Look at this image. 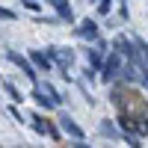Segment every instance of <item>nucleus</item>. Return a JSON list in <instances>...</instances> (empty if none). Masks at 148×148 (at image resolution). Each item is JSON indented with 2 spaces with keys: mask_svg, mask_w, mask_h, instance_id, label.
<instances>
[{
  "mask_svg": "<svg viewBox=\"0 0 148 148\" xmlns=\"http://www.w3.org/2000/svg\"><path fill=\"white\" fill-rule=\"evenodd\" d=\"M77 36L83 42H98V39H101V27L95 24V18H83L77 24Z\"/></svg>",
  "mask_w": 148,
  "mask_h": 148,
  "instance_id": "nucleus-5",
  "label": "nucleus"
},
{
  "mask_svg": "<svg viewBox=\"0 0 148 148\" xmlns=\"http://www.w3.org/2000/svg\"><path fill=\"white\" fill-rule=\"evenodd\" d=\"M113 9V0H98V15H110Z\"/></svg>",
  "mask_w": 148,
  "mask_h": 148,
  "instance_id": "nucleus-13",
  "label": "nucleus"
},
{
  "mask_svg": "<svg viewBox=\"0 0 148 148\" xmlns=\"http://www.w3.org/2000/svg\"><path fill=\"white\" fill-rule=\"evenodd\" d=\"M6 59H9L12 65H18V68L24 71V77H27V80H30L33 86L39 83V77H36V65H33V59H27V56H21V53H15V51H9V53H6Z\"/></svg>",
  "mask_w": 148,
  "mask_h": 148,
  "instance_id": "nucleus-3",
  "label": "nucleus"
},
{
  "mask_svg": "<svg viewBox=\"0 0 148 148\" xmlns=\"http://www.w3.org/2000/svg\"><path fill=\"white\" fill-rule=\"evenodd\" d=\"M101 133H104V136H110V139H119V130L113 127V121H107V119L101 121Z\"/></svg>",
  "mask_w": 148,
  "mask_h": 148,
  "instance_id": "nucleus-11",
  "label": "nucleus"
},
{
  "mask_svg": "<svg viewBox=\"0 0 148 148\" xmlns=\"http://www.w3.org/2000/svg\"><path fill=\"white\" fill-rule=\"evenodd\" d=\"M36 86H42V89H45L47 95H51V98H53V101H56V104H62V95H59V92L53 89V83H47V80L42 83V80H39V83H36Z\"/></svg>",
  "mask_w": 148,
  "mask_h": 148,
  "instance_id": "nucleus-10",
  "label": "nucleus"
},
{
  "mask_svg": "<svg viewBox=\"0 0 148 148\" xmlns=\"http://www.w3.org/2000/svg\"><path fill=\"white\" fill-rule=\"evenodd\" d=\"M33 101L39 104L42 110H53V107H59V104L53 101V98H51V95H47V92L42 89V86H36V89H33Z\"/></svg>",
  "mask_w": 148,
  "mask_h": 148,
  "instance_id": "nucleus-9",
  "label": "nucleus"
},
{
  "mask_svg": "<svg viewBox=\"0 0 148 148\" xmlns=\"http://www.w3.org/2000/svg\"><path fill=\"white\" fill-rule=\"evenodd\" d=\"M71 148H89V145H86L83 139H74V142H71Z\"/></svg>",
  "mask_w": 148,
  "mask_h": 148,
  "instance_id": "nucleus-17",
  "label": "nucleus"
},
{
  "mask_svg": "<svg viewBox=\"0 0 148 148\" xmlns=\"http://www.w3.org/2000/svg\"><path fill=\"white\" fill-rule=\"evenodd\" d=\"M24 9H30V12H42L39 0H24Z\"/></svg>",
  "mask_w": 148,
  "mask_h": 148,
  "instance_id": "nucleus-14",
  "label": "nucleus"
},
{
  "mask_svg": "<svg viewBox=\"0 0 148 148\" xmlns=\"http://www.w3.org/2000/svg\"><path fill=\"white\" fill-rule=\"evenodd\" d=\"M3 89H6V95L12 98V104H24V98H21V92H18L15 86H12V83H3Z\"/></svg>",
  "mask_w": 148,
  "mask_h": 148,
  "instance_id": "nucleus-12",
  "label": "nucleus"
},
{
  "mask_svg": "<svg viewBox=\"0 0 148 148\" xmlns=\"http://www.w3.org/2000/svg\"><path fill=\"white\" fill-rule=\"evenodd\" d=\"M12 119H15V121H21V125H24V113H21V110H18V104L12 107Z\"/></svg>",
  "mask_w": 148,
  "mask_h": 148,
  "instance_id": "nucleus-16",
  "label": "nucleus"
},
{
  "mask_svg": "<svg viewBox=\"0 0 148 148\" xmlns=\"http://www.w3.org/2000/svg\"><path fill=\"white\" fill-rule=\"evenodd\" d=\"M30 59H33V65L36 68H42V71H51L56 62H53V56L47 53V51H30Z\"/></svg>",
  "mask_w": 148,
  "mask_h": 148,
  "instance_id": "nucleus-8",
  "label": "nucleus"
},
{
  "mask_svg": "<svg viewBox=\"0 0 148 148\" xmlns=\"http://www.w3.org/2000/svg\"><path fill=\"white\" fill-rule=\"evenodd\" d=\"M30 121H33V127L39 130L42 136H47V139H59V136H62V127H56L53 121H51V119H45L42 113H33Z\"/></svg>",
  "mask_w": 148,
  "mask_h": 148,
  "instance_id": "nucleus-2",
  "label": "nucleus"
},
{
  "mask_svg": "<svg viewBox=\"0 0 148 148\" xmlns=\"http://www.w3.org/2000/svg\"><path fill=\"white\" fill-rule=\"evenodd\" d=\"M0 18H3V21H15L18 15H15L12 9H3V6H0Z\"/></svg>",
  "mask_w": 148,
  "mask_h": 148,
  "instance_id": "nucleus-15",
  "label": "nucleus"
},
{
  "mask_svg": "<svg viewBox=\"0 0 148 148\" xmlns=\"http://www.w3.org/2000/svg\"><path fill=\"white\" fill-rule=\"evenodd\" d=\"M116 51L125 56V62H139V47L133 39H125V36H119L116 39Z\"/></svg>",
  "mask_w": 148,
  "mask_h": 148,
  "instance_id": "nucleus-4",
  "label": "nucleus"
},
{
  "mask_svg": "<svg viewBox=\"0 0 148 148\" xmlns=\"http://www.w3.org/2000/svg\"><path fill=\"white\" fill-rule=\"evenodd\" d=\"M59 127H62V133H65V136H71V139H83V127H80L77 121L68 116V113H62V116H59Z\"/></svg>",
  "mask_w": 148,
  "mask_h": 148,
  "instance_id": "nucleus-6",
  "label": "nucleus"
},
{
  "mask_svg": "<svg viewBox=\"0 0 148 148\" xmlns=\"http://www.w3.org/2000/svg\"><path fill=\"white\" fill-rule=\"evenodd\" d=\"M45 3L56 12V18H59V21H74V9H71L68 0H45Z\"/></svg>",
  "mask_w": 148,
  "mask_h": 148,
  "instance_id": "nucleus-7",
  "label": "nucleus"
},
{
  "mask_svg": "<svg viewBox=\"0 0 148 148\" xmlns=\"http://www.w3.org/2000/svg\"><path fill=\"white\" fill-rule=\"evenodd\" d=\"M121 59H125V56H121L119 51H116V53H107V62H104V68H101V80H104V83H110V86L116 83V77L121 74Z\"/></svg>",
  "mask_w": 148,
  "mask_h": 148,
  "instance_id": "nucleus-1",
  "label": "nucleus"
}]
</instances>
